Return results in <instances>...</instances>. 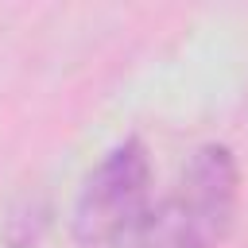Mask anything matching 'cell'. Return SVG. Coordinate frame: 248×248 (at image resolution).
<instances>
[{
    "instance_id": "7a4b0ae2",
    "label": "cell",
    "mask_w": 248,
    "mask_h": 248,
    "mask_svg": "<svg viewBox=\"0 0 248 248\" xmlns=\"http://www.w3.org/2000/svg\"><path fill=\"white\" fill-rule=\"evenodd\" d=\"M147 186H151L147 151L140 140H124L81 182L74 205V240L81 248H105L132 236V229L147 217Z\"/></svg>"
},
{
    "instance_id": "6da1fadb",
    "label": "cell",
    "mask_w": 248,
    "mask_h": 248,
    "mask_svg": "<svg viewBox=\"0 0 248 248\" xmlns=\"http://www.w3.org/2000/svg\"><path fill=\"white\" fill-rule=\"evenodd\" d=\"M236 186L240 174L232 151L221 143L202 147L174 194L132 229L128 248H217L232 229Z\"/></svg>"
}]
</instances>
